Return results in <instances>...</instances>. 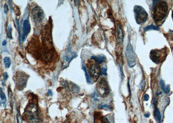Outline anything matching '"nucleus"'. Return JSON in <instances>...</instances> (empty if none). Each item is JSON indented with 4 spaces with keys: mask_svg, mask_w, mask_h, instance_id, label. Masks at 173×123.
Masks as SVG:
<instances>
[{
    "mask_svg": "<svg viewBox=\"0 0 173 123\" xmlns=\"http://www.w3.org/2000/svg\"><path fill=\"white\" fill-rule=\"evenodd\" d=\"M24 118L29 123H40L38 107L35 104H30L26 107L24 112Z\"/></svg>",
    "mask_w": 173,
    "mask_h": 123,
    "instance_id": "1",
    "label": "nucleus"
},
{
    "mask_svg": "<svg viewBox=\"0 0 173 123\" xmlns=\"http://www.w3.org/2000/svg\"><path fill=\"white\" fill-rule=\"evenodd\" d=\"M168 6L164 1H158L155 5L154 11L153 18L156 23L164 19L168 12Z\"/></svg>",
    "mask_w": 173,
    "mask_h": 123,
    "instance_id": "2",
    "label": "nucleus"
},
{
    "mask_svg": "<svg viewBox=\"0 0 173 123\" xmlns=\"http://www.w3.org/2000/svg\"><path fill=\"white\" fill-rule=\"evenodd\" d=\"M135 16L136 23L139 24H144L147 20L148 14L142 7L136 5L134 8Z\"/></svg>",
    "mask_w": 173,
    "mask_h": 123,
    "instance_id": "3",
    "label": "nucleus"
},
{
    "mask_svg": "<svg viewBox=\"0 0 173 123\" xmlns=\"http://www.w3.org/2000/svg\"><path fill=\"white\" fill-rule=\"evenodd\" d=\"M167 54L164 49L153 50L150 52L151 59L156 64H159L164 61Z\"/></svg>",
    "mask_w": 173,
    "mask_h": 123,
    "instance_id": "4",
    "label": "nucleus"
},
{
    "mask_svg": "<svg viewBox=\"0 0 173 123\" xmlns=\"http://www.w3.org/2000/svg\"><path fill=\"white\" fill-rule=\"evenodd\" d=\"M125 56L129 66L131 68L134 67L136 64V60L133 47L130 44H128L126 47Z\"/></svg>",
    "mask_w": 173,
    "mask_h": 123,
    "instance_id": "5",
    "label": "nucleus"
},
{
    "mask_svg": "<svg viewBox=\"0 0 173 123\" xmlns=\"http://www.w3.org/2000/svg\"><path fill=\"white\" fill-rule=\"evenodd\" d=\"M97 91L102 96H106L109 94V87L105 79L102 78L97 84Z\"/></svg>",
    "mask_w": 173,
    "mask_h": 123,
    "instance_id": "6",
    "label": "nucleus"
},
{
    "mask_svg": "<svg viewBox=\"0 0 173 123\" xmlns=\"http://www.w3.org/2000/svg\"><path fill=\"white\" fill-rule=\"evenodd\" d=\"M89 71L91 77L95 80L99 78L101 72L100 66L96 64H92L90 66Z\"/></svg>",
    "mask_w": 173,
    "mask_h": 123,
    "instance_id": "7",
    "label": "nucleus"
},
{
    "mask_svg": "<svg viewBox=\"0 0 173 123\" xmlns=\"http://www.w3.org/2000/svg\"><path fill=\"white\" fill-rule=\"evenodd\" d=\"M32 14L33 19L39 22H41L44 18V14L39 7H36L33 9Z\"/></svg>",
    "mask_w": 173,
    "mask_h": 123,
    "instance_id": "8",
    "label": "nucleus"
},
{
    "mask_svg": "<svg viewBox=\"0 0 173 123\" xmlns=\"http://www.w3.org/2000/svg\"><path fill=\"white\" fill-rule=\"evenodd\" d=\"M30 23L27 20H25L23 24V32L22 35V40L24 41L26 38V36L30 31Z\"/></svg>",
    "mask_w": 173,
    "mask_h": 123,
    "instance_id": "9",
    "label": "nucleus"
},
{
    "mask_svg": "<svg viewBox=\"0 0 173 123\" xmlns=\"http://www.w3.org/2000/svg\"><path fill=\"white\" fill-rule=\"evenodd\" d=\"M77 55L74 52H71L69 55L66 56L65 58V60H64V66L65 68H67V66L69 65L70 62L74 58L77 57Z\"/></svg>",
    "mask_w": 173,
    "mask_h": 123,
    "instance_id": "10",
    "label": "nucleus"
},
{
    "mask_svg": "<svg viewBox=\"0 0 173 123\" xmlns=\"http://www.w3.org/2000/svg\"><path fill=\"white\" fill-rule=\"evenodd\" d=\"M117 34H118V42H119V44L121 45V44H123V36L122 27H121V26L120 25L118 26Z\"/></svg>",
    "mask_w": 173,
    "mask_h": 123,
    "instance_id": "11",
    "label": "nucleus"
},
{
    "mask_svg": "<svg viewBox=\"0 0 173 123\" xmlns=\"http://www.w3.org/2000/svg\"><path fill=\"white\" fill-rule=\"evenodd\" d=\"M91 59L95 61L98 64H101L105 59V56L103 55H98L96 56H93L91 57Z\"/></svg>",
    "mask_w": 173,
    "mask_h": 123,
    "instance_id": "12",
    "label": "nucleus"
},
{
    "mask_svg": "<svg viewBox=\"0 0 173 123\" xmlns=\"http://www.w3.org/2000/svg\"><path fill=\"white\" fill-rule=\"evenodd\" d=\"M26 81L27 79H25V77H24V76H22L21 78H19L17 82V85L18 87L20 89L24 88L26 84Z\"/></svg>",
    "mask_w": 173,
    "mask_h": 123,
    "instance_id": "13",
    "label": "nucleus"
},
{
    "mask_svg": "<svg viewBox=\"0 0 173 123\" xmlns=\"http://www.w3.org/2000/svg\"><path fill=\"white\" fill-rule=\"evenodd\" d=\"M154 116L157 122L158 123L161 122V115L157 107H155V111L154 112Z\"/></svg>",
    "mask_w": 173,
    "mask_h": 123,
    "instance_id": "14",
    "label": "nucleus"
},
{
    "mask_svg": "<svg viewBox=\"0 0 173 123\" xmlns=\"http://www.w3.org/2000/svg\"><path fill=\"white\" fill-rule=\"evenodd\" d=\"M160 86H161V89H162L163 91L165 93H168L170 92L169 86H166L165 84H164V81L163 80H161L160 81Z\"/></svg>",
    "mask_w": 173,
    "mask_h": 123,
    "instance_id": "15",
    "label": "nucleus"
},
{
    "mask_svg": "<svg viewBox=\"0 0 173 123\" xmlns=\"http://www.w3.org/2000/svg\"><path fill=\"white\" fill-rule=\"evenodd\" d=\"M1 104H3V105L5 107H6V97L5 93L2 91L1 88Z\"/></svg>",
    "mask_w": 173,
    "mask_h": 123,
    "instance_id": "16",
    "label": "nucleus"
},
{
    "mask_svg": "<svg viewBox=\"0 0 173 123\" xmlns=\"http://www.w3.org/2000/svg\"><path fill=\"white\" fill-rule=\"evenodd\" d=\"M4 62L6 68H9L10 66H11V60L10 58L8 57H5L4 59Z\"/></svg>",
    "mask_w": 173,
    "mask_h": 123,
    "instance_id": "17",
    "label": "nucleus"
},
{
    "mask_svg": "<svg viewBox=\"0 0 173 123\" xmlns=\"http://www.w3.org/2000/svg\"><path fill=\"white\" fill-rule=\"evenodd\" d=\"M150 30H159V28L157 26H155L154 25L152 24L151 25L147 26L144 29L145 31Z\"/></svg>",
    "mask_w": 173,
    "mask_h": 123,
    "instance_id": "18",
    "label": "nucleus"
},
{
    "mask_svg": "<svg viewBox=\"0 0 173 123\" xmlns=\"http://www.w3.org/2000/svg\"><path fill=\"white\" fill-rule=\"evenodd\" d=\"M72 91L74 93H78L80 90V88L77 85H74L72 87Z\"/></svg>",
    "mask_w": 173,
    "mask_h": 123,
    "instance_id": "19",
    "label": "nucleus"
},
{
    "mask_svg": "<svg viewBox=\"0 0 173 123\" xmlns=\"http://www.w3.org/2000/svg\"><path fill=\"white\" fill-rule=\"evenodd\" d=\"M83 70L85 71V76L86 78V81L88 83H91V80H90V78L88 74V72L86 71V68L85 66H83Z\"/></svg>",
    "mask_w": 173,
    "mask_h": 123,
    "instance_id": "20",
    "label": "nucleus"
},
{
    "mask_svg": "<svg viewBox=\"0 0 173 123\" xmlns=\"http://www.w3.org/2000/svg\"><path fill=\"white\" fill-rule=\"evenodd\" d=\"M11 25H10L8 28V32H7V36L9 39H12V35H11Z\"/></svg>",
    "mask_w": 173,
    "mask_h": 123,
    "instance_id": "21",
    "label": "nucleus"
},
{
    "mask_svg": "<svg viewBox=\"0 0 173 123\" xmlns=\"http://www.w3.org/2000/svg\"><path fill=\"white\" fill-rule=\"evenodd\" d=\"M98 109H111V108L110 107L109 105H100L98 107Z\"/></svg>",
    "mask_w": 173,
    "mask_h": 123,
    "instance_id": "22",
    "label": "nucleus"
},
{
    "mask_svg": "<svg viewBox=\"0 0 173 123\" xmlns=\"http://www.w3.org/2000/svg\"><path fill=\"white\" fill-rule=\"evenodd\" d=\"M61 84H62V85L65 86V88L67 89V90H69V84H68V83H67V81H63L62 82H61Z\"/></svg>",
    "mask_w": 173,
    "mask_h": 123,
    "instance_id": "23",
    "label": "nucleus"
},
{
    "mask_svg": "<svg viewBox=\"0 0 173 123\" xmlns=\"http://www.w3.org/2000/svg\"><path fill=\"white\" fill-rule=\"evenodd\" d=\"M106 71L107 68L106 67H102L101 68V74L106 75Z\"/></svg>",
    "mask_w": 173,
    "mask_h": 123,
    "instance_id": "24",
    "label": "nucleus"
},
{
    "mask_svg": "<svg viewBox=\"0 0 173 123\" xmlns=\"http://www.w3.org/2000/svg\"><path fill=\"white\" fill-rule=\"evenodd\" d=\"M17 123H22V122L21 117L19 114L17 115Z\"/></svg>",
    "mask_w": 173,
    "mask_h": 123,
    "instance_id": "25",
    "label": "nucleus"
},
{
    "mask_svg": "<svg viewBox=\"0 0 173 123\" xmlns=\"http://www.w3.org/2000/svg\"><path fill=\"white\" fill-rule=\"evenodd\" d=\"M8 11H9V8H8V6L5 4L4 5V12L5 14H7Z\"/></svg>",
    "mask_w": 173,
    "mask_h": 123,
    "instance_id": "26",
    "label": "nucleus"
},
{
    "mask_svg": "<svg viewBox=\"0 0 173 123\" xmlns=\"http://www.w3.org/2000/svg\"><path fill=\"white\" fill-rule=\"evenodd\" d=\"M102 123H110L109 121L107 119V118L105 117H103L102 118Z\"/></svg>",
    "mask_w": 173,
    "mask_h": 123,
    "instance_id": "27",
    "label": "nucleus"
},
{
    "mask_svg": "<svg viewBox=\"0 0 173 123\" xmlns=\"http://www.w3.org/2000/svg\"><path fill=\"white\" fill-rule=\"evenodd\" d=\"M145 86V82L144 80H143L142 81V83H141L140 84V87L142 90H143L144 89Z\"/></svg>",
    "mask_w": 173,
    "mask_h": 123,
    "instance_id": "28",
    "label": "nucleus"
},
{
    "mask_svg": "<svg viewBox=\"0 0 173 123\" xmlns=\"http://www.w3.org/2000/svg\"><path fill=\"white\" fill-rule=\"evenodd\" d=\"M3 78H4V79L5 80H6L7 79V78H8V74H7V72L4 73V74H3Z\"/></svg>",
    "mask_w": 173,
    "mask_h": 123,
    "instance_id": "29",
    "label": "nucleus"
},
{
    "mask_svg": "<svg viewBox=\"0 0 173 123\" xmlns=\"http://www.w3.org/2000/svg\"><path fill=\"white\" fill-rule=\"evenodd\" d=\"M144 99L145 101H147L149 99V95L148 94H145L144 97Z\"/></svg>",
    "mask_w": 173,
    "mask_h": 123,
    "instance_id": "30",
    "label": "nucleus"
},
{
    "mask_svg": "<svg viewBox=\"0 0 173 123\" xmlns=\"http://www.w3.org/2000/svg\"><path fill=\"white\" fill-rule=\"evenodd\" d=\"M6 41L5 40H4L3 41V42H2V45H3V46H5V45H6Z\"/></svg>",
    "mask_w": 173,
    "mask_h": 123,
    "instance_id": "31",
    "label": "nucleus"
},
{
    "mask_svg": "<svg viewBox=\"0 0 173 123\" xmlns=\"http://www.w3.org/2000/svg\"><path fill=\"white\" fill-rule=\"evenodd\" d=\"M48 93H49V94L50 95H51V96L52 95V91L51 90H48Z\"/></svg>",
    "mask_w": 173,
    "mask_h": 123,
    "instance_id": "32",
    "label": "nucleus"
},
{
    "mask_svg": "<svg viewBox=\"0 0 173 123\" xmlns=\"http://www.w3.org/2000/svg\"><path fill=\"white\" fill-rule=\"evenodd\" d=\"M145 117H147V118H148V117H149V116H150V114L149 113L146 114H145Z\"/></svg>",
    "mask_w": 173,
    "mask_h": 123,
    "instance_id": "33",
    "label": "nucleus"
},
{
    "mask_svg": "<svg viewBox=\"0 0 173 123\" xmlns=\"http://www.w3.org/2000/svg\"><path fill=\"white\" fill-rule=\"evenodd\" d=\"M172 18H173V11H172Z\"/></svg>",
    "mask_w": 173,
    "mask_h": 123,
    "instance_id": "34",
    "label": "nucleus"
},
{
    "mask_svg": "<svg viewBox=\"0 0 173 123\" xmlns=\"http://www.w3.org/2000/svg\"><path fill=\"white\" fill-rule=\"evenodd\" d=\"M102 123V122H101H101H100V121H99V122H98V123Z\"/></svg>",
    "mask_w": 173,
    "mask_h": 123,
    "instance_id": "35",
    "label": "nucleus"
}]
</instances>
